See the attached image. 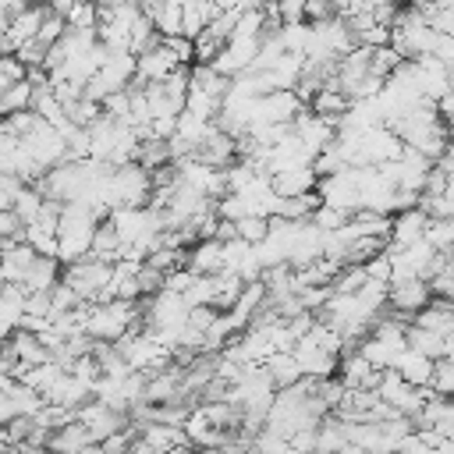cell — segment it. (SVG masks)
<instances>
[{
	"label": "cell",
	"mask_w": 454,
	"mask_h": 454,
	"mask_svg": "<svg viewBox=\"0 0 454 454\" xmlns=\"http://www.w3.org/2000/svg\"><path fill=\"white\" fill-rule=\"evenodd\" d=\"M177 71H181V60L170 53L167 43H160V46H153V50H145V53L138 57V78H135V82L156 85V82H167V78L177 74Z\"/></svg>",
	"instance_id": "4fadbf2b"
},
{
	"label": "cell",
	"mask_w": 454,
	"mask_h": 454,
	"mask_svg": "<svg viewBox=\"0 0 454 454\" xmlns=\"http://www.w3.org/2000/svg\"><path fill=\"white\" fill-rule=\"evenodd\" d=\"M234 234L248 245H262L270 238V220L266 216H245V220H234Z\"/></svg>",
	"instance_id": "4dcf8cb0"
},
{
	"label": "cell",
	"mask_w": 454,
	"mask_h": 454,
	"mask_svg": "<svg viewBox=\"0 0 454 454\" xmlns=\"http://www.w3.org/2000/svg\"><path fill=\"white\" fill-rule=\"evenodd\" d=\"M273 177V192L280 199H298V195H312L319 188V174L312 167H294V170H280L270 174Z\"/></svg>",
	"instance_id": "9a60e30c"
},
{
	"label": "cell",
	"mask_w": 454,
	"mask_h": 454,
	"mask_svg": "<svg viewBox=\"0 0 454 454\" xmlns=\"http://www.w3.org/2000/svg\"><path fill=\"white\" fill-rule=\"evenodd\" d=\"M291 128H294V135L301 138V145H305L312 156H319L323 149H330V145L337 142V121L319 117V114H312V110L298 114Z\"/></svg>",
	"instance_id": "52a82bcc"
},
{
	"label": "cell",
	"mask_w": 454,
	"mask_h": 454,
	"mask_svg": "<svg viewBox=\"0 0 454 454\" xmlns=\"http://www.w3.org/2000/svg\"><path fill=\"white\" fill-rule=\"evenodd\" d=\"M199 454H227V450H199Z\"/></svg>",
	"instance_id": "b9f144b4"
},
{
	"label": "cell",
	"mask_w": 454,
	"mask_h": 454,
	"mask_svg": "<svg viewBox=\"0 0 454 454\" xmlns=\"http://www.w3.org/2000/svg\"><path fill=\"white\" fill-rule=\"evenodd\" d=\"M294 358H298V365H301V376H309V380H330V376H337V369H340V355L319 348L312 337H301V340L294 344Z\"/></svg>",
	"instance_id": "9c48e42d"
},
{
	"label": "cell",
	"mask_w": 454,
	"mask_h": 454,
	"mask_svg": "<svg viewBox=\"0 0 454 454\" xmlns=\"http://www.w3.org/2000/svg\"><path fill=\"white\" fill-rule=\"evenodd\" d=\"M188 270L199 273V277L223 273V241H220V238L195 241V245L188 248Z\"/></svg>",
	"instance_id": "e0dca14e"
},
{
	"label": "cell",
	"mask_w": 454,
	"mask_h": 454,
	"mask_svg": "<svg viewBox=\"0 0 454 454\" xmlns=\"http://www.w3.org/2000/svg\"><path fill=\"white\" fill-rule=\"evenodd\" d=\"M21 145L39 160L43 170H53V167L67 163V138H64L53 124H46V121H39V128H35L32 135H25Z\"/></svg>",
	"instance_id": "5b68a950"
},
{
	"label": "cell",
	"mask_w": 454,
	"mask_h": 454,
	"mask_svg": "<svg viewBox=\"0 0 454 454\" xmlns=\"http://www.w3.org/2000/svg\"><path fill=\"white\" fill-rule=\"evenodd\" d=\"M309 39H312V25L309 21H298V25H280V43L287 53H301L309 50Z\"/></svg>",
	"instance_id": "f1b7e54d"
},
{
	"label": "cell",
	"mask_w": 454,
	"mask_h": 454,
	"mask_svg": "<svg viewBox=\"0 0 454 454\" xmlns=\"http://www.w3.org/2000/svg\"><path fill=\"white\" fill-rule=\"evenodd\" d=\"M89 443H92V436H89V433H85V426L74 419V422L60 426V429L50 436L46 450H53V454H82Z\"/></svg>",
	"instance_id": "603a6c76"
},
{
	"label": "cell",
	"mask_w": 454,
	"mask_h": 454,
	"mask_svg": "<svg viewBox=\"0 0 454 454\" xmlns=\"http://www.w3.org/2000/svg\"><path fill=\"white\" fill-rule=\"evenodd\" d=\"M25 192V181L14 174H0V209H14L18 195Z\"/></svg>",
	"instance_id": "d590c367"
},
{
	"label": "cell",
	"mask_w": 454,
	"mask_h": 454,
	"mask_svg": "<svg viewBox=\"0 0 454 454\" xmlns=\"http://www.w3.org/2000/svg\"><path fill=\"white\" fill-rule=\"evenodd\" d=\"M99 7H142L145 0H96Z\"/></svg>",
	"instance_id": "f35d334b"
},
{
	"label": "cell",
	"mask_w": 454,
	"mask_h": 454,
	"mask_svg": "<svg viewBox=\"0 0 454 454\" xmlns=\"http://www.w3.org/2000/svg\"><path fill=\"white\" fill-rule=\"evenodd\" d=\"M426 241L436 248V252H443V255H450L454 252V220H429V227H426Z\"/></svg>",
	"instance_id": "f546056e"
},
{
	"label": "cell",
	"mask_w": 454,
	"mask_h": 454,
	"mask_svg": "<svg viewBox=\"0 0 454 454\" xmlns=\"http://www.w3.org/2000/svg\"><path fill=\"white\" fill-rule=\"evenodd\" d=\"M103 114H106L110 121L128 124V121H131V89H121V92L106 96V99H103Z\"/></svg>",
	"instance_id": "d6a6232c"
},
{
	"label": "cell",
	"mask_w": 454,
	"mask_h": 454,
	"mask_svg": "<svg viewBox=\"0 0 454 454\" xmlns=\"http://www.w3.org/2000/svg\"><path fill=\"white\" fill-rule=\"evenodd\" d=\"M433 305V287L429 280H401V284H390V309L401 316V319H415L422 309Z\"/></svg>",
	"instance_id": "8fae6325"
},
{
	"label": "cell",
	"mask_w": 454,
	"mask_h": 454,
	"mask_svg": "<svg viewBox=\"0 0 454 454\" xmlns=\"http://www.w3.org/2000/svg\"><path fill=\"white\" fill-rule=\"evenodd\" d=\"M43 209H46V195H43L35 184H25V192H21L18 202H14V213H18L25 223H35Z\"/></svg>",
	"instance_id": "83f0119b"
},
{
	"label": "cell",
	"mask_w": 454,
	"mask_h": 454,
	"mask_svg": "<svg viewBox=\"0 0 454 454\" xmlns=\"http://www.w3.org/2000/svg\"><path fill=\"white\" fill-rule=\"evenodd\" d=\"M383 170L394 177V184H397L401 192H415V195H422V192H426L429 174L436 170V163H433L429 156H422V153H415V149H408V145H404L401 160L387 163Z\"/></svg>",
	"instance_id": "277c9868"
},
{
	"label": "cell",
	"mask_w": 454,
	"mask_h": 454,
	"mask_svg": "<svg viewBox=\"0 0 454 454\" xmlns=\"http://www.w3.org/2000/svg\"><path fill=\"white\" fill-rule=\"evenodd\" d=\"M429 213L426 209H404V213H397L394 216V231H390V248H408V245H415V241H422L426 238V227H429Z\"/></svg>",
	"instance_id": "5bb4252c"
},
{
	"label": "cell",
	"mask_w": 454,
	"mask_h": 454,
	"mask_svg": "<svg viewBox=\"0 0 454 454\" xmlns=\"http://www.w3.org/2000/svg\"><path fill=\"white\" fill-rule=\"evenodd\" d=\"M415 64V74H419V89H422V96L429 99V103H443L447 99V92L454 89V78H450V64H443V60H436V57H419V60H411Z\"/></svg>",
	"instance_id": "ba28073f"
},
{
	"label": "cell",
	"mask_w": 454,
	"mask_h": 454,
	"mask_svg": "<svg viewBox=\"0 0 454 454\" xmlns=\"http://www.w3.org/2000/svg\"><path fill=\"white\" fill-rule=\"evenodd\" d=\"M32 106H35V85H32L28 78L0 92V110H4V117L21 114V110H32Z\"/></svg>",
	"instance_id": "d4e9b609"
},
{
	"label": "cell",
	"mask_w": 454,
	"mask_h": 454,
	"mask_svg": "<svg viewBox=\"0 0 454 454\" xmlns=\"http://www.w3.org/2000/svg\"><path fill=\"white\" fill-rule=\"evenodd\" d=\"M429 390H433L436 397H454V362H450V358H436Z\"/></svg>",
	"instance_id": "1f68e13d"
},
{
	"label": "cell",
	"mask_w": 454,
	"mask_h": 454,
	"mask_svg": "<svg viewBox=\"0 0 454 454\" xmlns=\"http://www.w3.org/2000/svg\"><path fill=\"white\" fill-rule=\"evenodd\" d=\"M411 323L422 326V330H433V333H440V337H454V301L433 298V305L422 309Z\"/></svg>",
	"instance_id": "44dd1931"
},
{
	"label": "cell",
	"mask_w": 454,
	"mask_h": 454,
	"mask_svg": "<svg viewBox=\"0 0 454 454\" xmlns=\"http://www.w3.org/2000/svg\"><path fill=\"white\" fill-rule=\"evenodd\" d=\"M7 348L18 355L21 372L32 369V365H46V362H53V351L39 340V333H28V330H14V333L7 337Z\"/></svg>",
	"instance_id": "2e32d148"
},
{
	"label": "cell",
	"mask_w": 454,
	"mask_h": 454,
	"mask_svg": "<svg viewBox=\"0 0 454 454\" xmlns=\"http://www.w3.org/2000/svg\"><path fill=\"white\" fill-rule=\"evenodd\" d=\"M351 220V213H344V209H333V206H319L316 213H312V223L319 227V231H340L344 223Z\"/></svg>",
	"instance_id": "836d02e7"
},
{
	"label": "cell",
	"mask_w": 454,
	"mask_h": 454,
	"mask_svg": "<svg viewBox=\"0 0 454 454\" xmlns=\"http://www.w3.org/2000/svg\"><path fill=\"white\" fill-rule=\"evenodd\" d=\"M145 14L153 18V25H156V32H160L163 39L181 35V25H184V4H174V0H167V4H153V7H145Z\"/></svg>",
	"instance_id": "cb8c5ba5"
},
{
	"label": "cell",
	"mask_w": 454,
	"mask_h": 454,
	"mask_svg": "<svg viewBox=\"0 0 454 454\" xmlns=\"http://www.w3.org/2000/svg\"><path fill=\"white\" fill-rule=\"evenodd\" d=\"M387 369H376L358 348L355 351H344L340 355V369H337V380L348 387V390H376L380 380H383Z\"/></svg>",
	"instance_id": "30bf717a"
},
{
	"label": "cell",
	"mask_w": 454,
	"mask_h": 454,
	"mask_svg": "<svg viewBox=\"0 0 454 454\" xmlns=\"http://www.w3.org/2000/svg\"><path fill=\"white\" fill-rule=\"evenodd\" d=\"M25 309H28V291L21 284H4V298H0V326L11 337L14 330H21L25 323Z\"/></svg>",
	"instance_id": "d6986e66"
},
{
	"label": "cell",
	"mask_w": 454,
	"mask_h": 454,
	"mask_svg": "<svg viewBox=\"0 0 454 454\" xmlns=\"http://www.w3.org/2000/svg\"><path fill=\"white\" fill-rule=\"evenodd\" d=\"M220 50H223V43L213 39L209 32H202V35L195 39V64H213V60L220 57Z\"/></svg>",
	"instance_id": "8d00e7d4"
},
{
	"label": "cell",
	"mask_w": 454,
	"mask_h": 454,
	"mask_svg": "<svg viewBox=\"0 0 454 454\" xmlns=\"http://www.w3.org/2000/svg\"><path fill=\"white\" fill-rule=\"evenodd\" d=\"M64 21L71 32H92V28H99V4L96 0H74L71 14Z\"/></svg>",
	"instance_id": "4316f807"
},
{
	"label": "cell",
	"mask_w": 454,
	"mask_h": 454,
	"mask_svg": "<svg viewBox=\"0 0 454 454\" xmlns=\"http://www.w3.org/2000/svg\"><path fill=\"white\" fill-rule=\"evenodd\" d=\"M110 280H114V266H110V262H99V259H92V255L82 259V262L64 266V284H71V287L78 291V298L89 301V305H96L99 291H103Z\"/></svg>",
	"instance_id": "3957f363"
},
{
	"label": "cell",
	"mask_w": 454,
	"mask_h": 454,
	"mask_svg": "<svg viewBox=\"0 0 454 454\" xmlns=\"http://www.w3.org/2000/svg\"><path fill=\"white\" fill-rule=\"evenodd\" d=\"M74 419L85 426V433L92 436V443H103V440H110L114 433H121V429L128 426V415L106 408L103 401H89V404H82V408L74 411Z\"/></svg>",
	"instance_id": "8992f818"
},
{
	"label": "cell",
	"mask_w": 454,
	"mask_h": 454,
	"mask_svg": "<svg viewBox=\"0 0 454 454\" xmlns=\"http://www.w3.org/2000/svg\"><path fill=\"white\" fill-rule=\"evenodd\" d=\"M443 121H447V138L454 142V117H443Z\"/></svg>",
	"instance_id": "ab89813d"
},
{
	"label": "cell",
	"mask_w": 454,
	"mask_h": 454,
	"mask_svg": "<svg viewBox=\"0 0 454 454\" xmlns=\"http://www.w3.org/2000/svg\"><path fill=\"white\" fill-rule=\"evenodd\" d=\"M443 358H450V362H454V337H447V355H443Z\"/></svg>",
	"instance_id": "60d3db41"
},
{
	"label": "cell",
	"mask_w": 454,
	"mask_h": 454,
	"mask_svg": "<svg viewBox=\"0 0 454 454\" xmlns=\"http://www.w3.org/2000/svg\"><path fill=\"white\" fill-rule=\"evenodd\" d=\"M39 252L28 241H4V284H21Z\"/></svg>",
	"instance_id": "ac0fdd59"
},
{
	"label": "cell",
	"mask_w": 454,
	"mask_h": 454,
	"mask_svg": "<svg viewBox=\"0 0 454 454\" xmlns=\"http://www.w3.org/2000/svg\"><path fill=\"white\" fill-rule=\"evenodd\" d=\"M262 369H266V376L273 380L277 390H287V387H294V383L305 380V376H301V365H298V358H294V351H277Z\"/></svg>",
	"instance_id": "7402d4cb"
},
{
	"label": "cell",
	"mask_w": 454,
	"mask_h": 454,
	"mask_svg": "<svg viewBox=\"0 0 454 454\" xmlns=\"http://www.w3.org/2000/svg\"><path fill=\"white\" fill-rule=\"evenodd\" d=\"M408 348L419 351V355H429V358H443L447 355V337L433 333V330H422V326H408Z\"/></svg>",
	"instance_id": "484cf974"
},
{
	"label": "cell",
	"mask_w": 454,
	"mask_h": 454,
	"mask_svg": "<svg viewBox=\"0 0 454 454\" xmlns=\"http://www.w3.org/2000/svg\"><path fill=\"white\" fill-rule=\"evenodd\" d=\"M138 440L149 443L156 454H188V447H192L184 426H163V422H142Z\"/></svg>",
	"instance_id": "7c38bea8"
},
{
	"label": "cell",
	"mask_w": 454,
	"mask_h": 454,
	"mask_svg": "<svg viewBox=\"0 0 454 454\" xmlns=\"http://www.w3.org/2000/svg\"><path fill=\"white\" fill-rule=\"evenodd\" d=\"M25 78H28V67L18 57H0V92L18 85V82H25Z\"/></svg>",
	"instance_id": "e575fe53"
},
{
	"label": "cell",
	"mask_w": 454,
	"mask_h": 454,
	"mask_svg": "<svg viewBox=\"0 0 454 454\" xmlns=\"http://www.w3.org/2000/svg\"><path fill=\"white\" fill-rule=\"evenodd\" d=\"M440 170H447V174H454V142L443 149V156H440V163H436Z\"/></svg>",
	"instance_id": "74e56055"
},
{
	"label": "cell",
	"mask_w": 454,
	"mask_h": 454,
	"mask_svg": "<svg viewBox=\"0 0 454 454\" xmlns=\"http://www.w3.org/2000/svg\"><path fill=\"white\" fill-rule=\"evenodd\" d=\"M411 387H419V390H429V383H433V369H436V358H429V355H419V351H404L401 358H397V365H394Z\"/></svg>",
	"instance_id": "ffe728a7"
},
{
	"label": "cell",
	"mask_w": 454,
	"mask_h": 454,
	"mask_svg": "<svg viewBox=\"0 0 454 454\" xmlns=\"http://www.w3.org/2000/svg\"><path fill=\"white\" fill-rule=\"evenodd\" d=\"M149 195H153V170L149 167H142L138 160L135 163H124V167H114V174L106 181L110 209L149 206Z\"/></svg>",
	"instance_id": "6da1fadb"
},
{
	"label": "cell",
	"mask_w": 454,
	"mask_h": 454,
	"mask_svg": "<svg viewBox=\"0 0 454 454\" xmlns=\"http://www.w3.org/2000/svg\"><path fill=\"white\" fill-rule=\"evenodd\" d=\"M46 408V397L39 390H32L25 380H11L4 376L0 383V419L14 422V419H35Z\"/></svg>",
	"instance_id": "7a4b0ae2"
}]
</instances>
